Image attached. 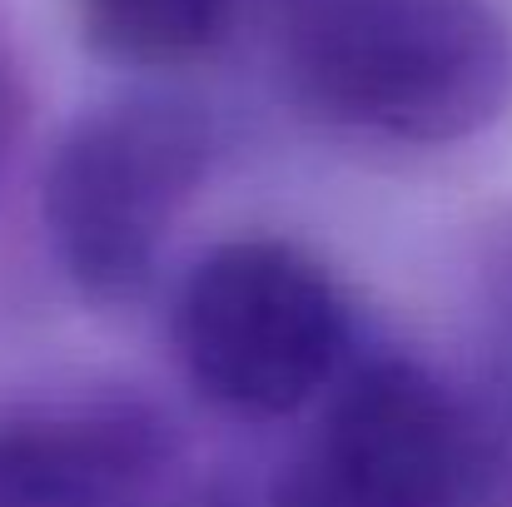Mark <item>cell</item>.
Returning <instances> with one entry per match:
<instances>
[{
    "mask_svg": "<svg viewBox=\"0 0 512 507\" xmlns=\"http://www.w3.org/2000/svg\"><path fill=\"white\" fill-rule=\"evenodd\" d=\"M418 289L498 438L512 507V189L443 224Z\"/></svg>",
    "mask_w": 512,
    "mask_h": 507,
    "instance_id": "cell-1",
    "label": "cell"
},
{
    "mask_svg": "<svg viewBox=\"0 0 512 507\" xmlns=\"http://www.w3.org/2000/svg\"><path fill=\"white\" fill-rule=\"evenodd\" d=\"M244 20L249 0H75L85 55L155 95H184V75L214 70L239 45Z\"/></svg>",
    "mask_w": 512,
    "mask_h": 507,
    "instance_id": "cell-2",
    "label": "cell"
},
{
    "mask_svg": "<svg viewBox=\"0 0 512 507\" xmlns=\"http://www.w3.org/2000/svg\"><path fill=\"white\" fill-rule=\"evenodd\" d=\"M25 80H30V60H25L20 35H15V25H10V10H5V0H0V105H10V100L25 90Z\"/></svg>",
    "mask_w": 512,
    "mask_h": 507,
    "instance_id": "cell-3",
    "label": "cell"
}]
</instances>
